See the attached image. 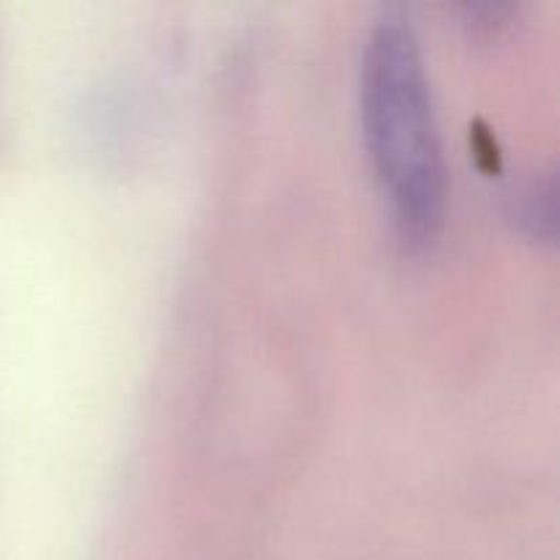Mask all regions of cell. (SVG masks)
<instances>
[{
	"mask_svg": "<svg viewBox=\"0 0 560 560\" xmlns=\"http://www.w3.org/2000/svg\"><path fill=\"white\" fill-rule=\"evenodd\" d=\"M361 118L375 175L399 230L424 241L446 202V162L419 42L405 16L386 11L364 44Z\"/></svg>",
	"mask_w": 560,
	"mask_h": 560,
	"instance_id": "1",
	"label": "cell"
}]
</instances>
